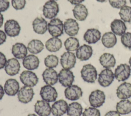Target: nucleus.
<instances>
[{"label":"nucleus","instance_id":"nucleus-1","mask_svg":"<svg viewBox=\"0 0 131 116\" xmlns=\"http://www.w3.org/2000/svg\"><path fill=\"white\" fill-rule=\"evenodd\" d=\"M81 77L88 83H93L97 78L98 73L96 68L91 64L83 65L80 71Z\"/></svg>","mask_w":131,"mask_h":116},{"label":"nucleus","instance_id":"nucleus-2","mask_svg":"<svg viewBox=\"0 0 131 116\" xmlns=\"http://www.w3.org/2000/svg\"><path fill=\"white\" fill-rule=\"evenodd\" d=\"M48 30L53 37H58L63 34V22L59 18L52 19L48 24Z\"/></svg>","mask_w":131,"mask_h":116},{"label":"nucleus","instance_id":"nucleus-3","mask_svg":"<svg viewBox=\"0 0 131 116\" xmlns=\"http://www.w3.org/2000/svg\"><path fill=\"white\" fill-rule=\"evenodd\" d=\"M59 11V5L56 1H47L43 6V15L45 18L49 19L54 18L58 14Z\"/></svg>","mask_w":131,"mask_h":116},{"label":"nucleus","instance_id":"nucleus-4","mask_svg":"<svg viewBox=\"0 0 131 116\" xmlns=\"http://www.w3.org/2000/svg\"><path fill=\"white\" fill-rule=\"evenodd\" d=\"M39 94L42 100L49 103L55 102L58 97V93L56 89L52 85L48 84L41 88Z\"/></svg>","mask_w":131,"mask_h":116},{"label":"nucleus","instance_id":"nucleus-5","mask_svg":"<svg viewBox=\"0 0 131 116\" xmlns=\"http://www.w3.org/2000/svg\"><path fill=\"white\" fill-rule=\"evenodd\" d=\"M105 98L104 92L97 89L91 93L89 97V101L92 107L98 108L102 106L104 103Z\"/></svg>","mask_w":131,"mask_h":116},{"label":"nucleus","instance_id":"nucleus-6","mask_svg":"<svg viewBox=\"0 0 131 116\" xmlns=\"http://www.w3.org/2000/svg\"><path fill=\"white\" fill-rule=\"evenodd\" d=\"M19 79L25 86L31 88L35 86L38 82L37 76L31 70L23 71L20 74Z\"/></svg>","mask_w":131,"mask_h":116},{"label":"nucleus","instance_id":"nucleus-7","mask_svg":"<svg viewBox=\"0 0 131 116\" xmlns=\"http://www.w3.org/2000/svg\"><path fill=\"white\" fill-rule=\"evenodd\" d=\"M114 76L118 81H124L130 77L131 68L127 64H121L115 69Z\"/></svg>","mask_w":131,"mask_h":116},{"label":"nucleus","instance_id":"nucleus-8","mask_svg":"<svg viewBox=\"0 0 131 116\" xmlns=\"http://www.w3.org/2000/svg\"><path fill=\"white\" fill-rule=\"evenodd\" d=\"M115 78L114 73L110 69L102 70L98 74V82L102 87L109 86Z\"/></svg>","mask_w":131,"mask_h":116},{"label":"nucleus","instance_id":"nucleus-9","mask_svg":"<svg viewBox=\"0 0 131 116\" xmlns=\"http://www.w3.org/2000/svg\"><path fill=\"white\" fill-rule=\"evenodd\" d=\"M58 81L62 86L67 88L71 85L74 81L75 76L72 71L69 69H62L58 74Z\"/></svg>","mask_w":131,"mask_h":116},{"label":"nucleus","instance_id":"nucleus-10","mask_svg":"<svg viewBox=\"0 0 131 116\" xmlns=\"http://www.w3.org/2000/svg\"><path fill=\"white\" fill-rule=\"evenodd\" d=\"M60 64L63 69H71L76 63V56L74 53L71 51L64 52L60 56Z\"/></svg>","mask_w":131,"mask_h":116},{"label":"nucleus","instance_id":"nucleus-11","mask_svg":"<svg viewBox=\"0 0 131 116\" xmlns=\"http://www.w3.org/2000/svg\"><path fill=\"white\" fill-rule=\"evenodd\" d=\"M21 28L19 23L14 19L7 20L4 25L5 32L10 37H15L20 33Z\"/></svg>","mask_w":131,"mask_h":116},{"label":"nucleus","instance_id":"nucleus-12","mask_svg":"<svg viewBox=\"0 0 131 116\" xmlns=\"http://www.w3.org/2000/svg\"><path fill=\"white\" fill-rule=\"evenodd\" d=\"M64 94L67 99L70 101H76L82 97L83 92L79 86L72 84L65 89Z\"/></svg>","mask_w":131,"mask_h":116},{"label":"nucleus","instance_id":"nucleus-13","mask_svg":"<svg viewBox=\"0 0 131 116\" xmlns=\"http://www.w3.org/2000/svg\"><path fill=\"white\" fill-rule=\"evenodd\" d=\"M34 92L32 88L27 86H22L17 94L18 101L24 104L31 102L34 97Z\"/></svg>","mask_w":131,"mask_h":116},{"label":"nucleus","instance_id":"nucleus-14","mask_svg":"<svg viewBox=\"0 0 131 116\" xmlns=\"http://www.w3.org/2000/svg\"><path fill=\"white\" fill-rule=\"evenodd\" d=\"M34 111L39 116H49L51 107L49 103L45 100H37L34 105Z\"/></svg>","mask_w":131,"mask_h":116},{"label":"nucleus","instance_id":"nucleus-15","mask_svg":"<svg viewBox=\"0 0 131 116\" xmlns=\"http://www.w3.org/2000/svg\"><path fill=\"white\" fill-rule=\"evenodd\" d=\"M5 93L9 96H14L18 92L20 88L18 81L14 78L7 79L4 84Z\"/></svg>","mask_w":131,"mask_h":116},{"label":"nucleus","instance_id":"nucleus-16","mask_svg":"<svg viewBox=\"0 0 131 116\" xmlns=\"http://www.w3.org/2000/svg\"><path fill=\"white\" fill-rule=\"evenodd\" d=\"M68 104L63 99L55 101L51 106V113L53 116H62L67 112Z\"/></svg>","mask_w":131,"mask_h":116},{"label":"nucleus","instance_id":"nucleus-17","mask_svg":"<svg viewBox=\"0 0 131 116\" xmlns=\"http://www.w3.org/2000/svg\"><path fill=\"white\" fill-rule=\"evenodd\" d=\"M20 65L18 60L15 57L8 59L4 67L7 74L9 76L17 75L20 70Z\"/></svg>","mask_w":131,"mask_h":116},{"label":"nucleus","instance_id":"nucleus-18","mask_svg":"<svg viewBox=\"0 0 131 116\" xmlns=\"http://www.w3.org/2000/svg\"><path fill=\"white\" fill-rule=\"evenodd\" d=\"M64 31L68 36L73 37L78 34L79 26L76 20L72 18L67 19L63 23Z\"/></svg>","mask_w":131,"mask_h":116},{"label":"nucleus","instance_id":"nucleus-19","mask_svg":"<svg viewBox=\"0 0 131 116\" xmlns=\"http://www.w3.org/2000/svg\"><path fill=\"white\" fill-rule=\"evenodd\" d=\"M101 38V32L99 30L95 28L88 29L83 35L84 40L89 44L96 43Z\"/></svg>","mask_w":131,"mask_h":116},{"label":"nucleus","instance_id":"nucleus-20","mask_svg":"<svg viewBox=\"0 0 131 116\" xmlns=\"http://www.w3.org/2000/svg\"><path fill=\"white\" fill-rule=\"evenodd\" d=\"M93 48L91 46L83 44L78 47L76 51V57L81 61L89 60L93 54Z\"/></svg>","mask_w":131,"mask_h":116},{"label":"nucleus","instance_id":"nucleus-21","mask_svg":"<svg viewBox=\"0 0 131 116\" xmlns=\"http://www.w3.org/2000/svg\"><path fill=\"white\" fill-rule=\"evenodd\" d=\"M43 81L46 84L53 85L58 81V74L53 68H47L42 73Z\"/></svg>","mask_w":131,"mask_h":116},{"label":"nucleus","instance_id":"nucleus-22","mask_svg":"<svg viewBox=\"0 0 131 116\" xmlns=\"http://www.w3.org/2000/svg\"><path fill=\"white\" fill-rule=\"evenodd\" d=\"M48 22L42 17L38 16L32 22V26L35 33L39 34H44L48 30Z\"/></svg>","mask_w":131,"mask_h":116},{"label":"nucleus","instance_id":"nucleus-23","mask_svg":"<svg viewBox=\"0 0 131 116\" xmlns=\"http://www.w3.org/2000/svg\"><path fill=\"white\" fill-rule=\"evenodd\" d=\"M117 97L121 100L128 99L131 97V83L124 82L121 83L116 90Z\"/></svg>","mask_w":131,"mask_h":116},{"label":"nucleus","instance_id":"nucleus-24","mask_svg":"<svg viewBox=\"0 0 131 116\" xmlns=\"http://www.w3.org/2000/svg\"><path fill=\"white\" fill-rule=\"evenodd\" d=\"M39 60L34 54L27 55L23 60V65L28 70H34L37 69L39 65Z\"/></svg>","mask_w":131,"mask_h":116},{"label":"nucleus","instance_id":"nucleus-25","mask_svg":"<svg viewBox=\"0 0 131 116\" xmlns=\"http://www.w3.org/2000/svg\"><path fill=\"white\" fill-rule=\"evenodd\" d=\"M111 30L115 35L121 36L126 32L127 27L125 22L119 19H115L110 24Z\"/></svg>","mask_w":131,"mask_h":116},{"label":"nucleus","instance_id":"nucleus-26","mask_svg":"<svg viewBox=\"0 0 131 116\" xmlns=\"http://www.w3.org/2000/svg\"><path fill=\"white\" fill-rule=\"evenodd\" d=\"M11 52L15 58L17 59H23L27 55V47L22 43H16L12 45Z\"/></svg>","mask_w":131,"mask_h":116},{"label":"nucleus","instance_id":"nucleus-27","mask_svg":"<svg viewBox=\"0 0 131 116\" xmlns=\"http://www.w3.org/2000/svg\"><path fill=\"white\" fill-rule=\"evenodd\" d=\"M99 61L101 65L106 69L113 68L116 65V59L114 55L108 52H105L101 54L99 57Z\"/></svg>","mask_w":131,"mask_h":116},{"label":"nucleus","instance_id":"nucleus-28","mask_svg":"<svg viewBox=\"0 0 131 116\" xmlns=\"http://www.w3.org/2000/svg\"><path fill=\"white\" fill-rule=\"evenodd\" d=\"M74 17L78 21H84L88 16V10L86 6L82 4L75 6L72 10Z\"/></svg>","mask_w":131,"mask_h":116},{"label":"nucleus","instance_id":"nucleus-29","mask_svg":"<svg viewBox=\"0 0 131 116\" xmlns=\"http://www.w3.org/2000/svg\"><path fill=\"white\" fill-rule=\"evenodd\" d=\"M117 42L116 35L112 32L104 33L101 37V42L103 45L107 48H111L115 46Z\"/></svg>","mask_w":131,"mask_h":116},{"label":"nucleus","instance_id":"nucleus-30","mask_svg":"<svg viewBox=\"0 0 131 116\" xmlns=\"http://www.w3.org/2000/svg\"><path fill=\"white\" fill-rule=\"evenodd\" d=\"M61 40L57 37H52L49 39L45 43V46L47 50L51 52L59 51L62 47Z\"/></svg>","mask_w":131,"mask_h":116},{"label":"nucleus","instance_id":"nucleus-31","mask_svg":"<svg viewBox=\"0 0 131 116\" xmlns=\"http://www.w3.org/2000/svg\"><path fill=\"white\" fill-rule=\"evenodd\" d=\"M116 109L120 114H129L131 112V101L127 99L121 100L117 103Z\"/></svg>","mask_w":131,"mask_h":116},{"label":"nucleus","instance_id":"nucleus-32","mask_svg":"<svg viewBox=\"0 0 131 116\" xmlns=\"http://www.w3.org/2000/svg\"><path fill=\"white\" fill-rule=\"evenodd\" d=\"M44 48L43 43L39 40L33 39L31 40L28 44V50L33 54H36L40 52Z\"/></svg>","mask_w":131,"mask_h":116},{"label":"nucleus","instance_id":"nucleus-33","mask_svg":"<svg viewBox=\"0 0 131 116\" xmlns=\"http://www.w3.org/2000/svg\"><path fill=\"white\" fill-rule=\"evenodd\" d=\"M82 110L83 108L79 103L73 102L68 104L66 113L68 116H81Z\"/></svg>","mask_w":131,"mask_h":116},{"label":"nucleus","instance_id":"nucleus-34","mask_svg":"<svg viewBox=\"0 0 131 116\" xmlns=\"http://www.w3.org/2000/svg\"><path fill=\"white\" fill-rule=\"evenodd\" d=\"M64 46L67 51L73 52L76 51L79 46L78 39L74 37L68 38L64 42Z\"/></svg>","mask_w":131,"mask_h":116},{"label":"nucleus","instance_id":"nucleus-35","mask_svg":"<svg viewBox=\"0 0 131 116\" xmlns=\"http://www.w3.org/2000/svg\"><path fill=\"white\" fill-rule=\"evenodd\" d=\"M119 15L122 20L124 22L129 23L131 22V7L124 6L120 9Z\"/></svg>","mask_w":131,"mask_h":116},{"label":"nucleus","instance_id":"nucleus-36","mask_svg":"<svg viewBox=\"0 0 131 116\" xmlns=\"http://www.w3.org/2000/svg\"><path fill=\"white\" fill-rule=\"evenodd\" d=\"M44 63L47 68H54L58 66L59 59L55 55L49 54L45 58Z\"/></svg>","mask_w":131,"mask_h":116},{"label":"nucleus","instance_id":"nucleus-37","mask_svg":"<svg viewBox=\"0 0 131 116\" xmlns=\"http://www.w3.org/2000/svg\"><path fill=\"white\" fill-rule=\"evenodd\" d=\"M121 42L126 48L131 49V32H125L121 36Z\"/></svg>","mask_w":131,"mask_h":116},{"label":"nucleus","instance_id":"nucleus-38","mask_svg":"<svg viewBox=\"0 0 131 116\" xmlns=\"http://www.w3.org/2000/svg\"><path fill=\"white\" fill-rule=\"evenodd\" d=\"M82 116H101L100 110L94 107H89L84 109Z\"/></svg>","mask_w":131,"mask_h":116},{"label":"nucleus","instance_id":"nucleus-39","mask_svg":"<svg viewBox=\"0 0 131 116\" xmlns=\"http://www.w3.org/2000/svg\"><path fill=\"white\" fill-rule=\"evenodd\" d=\"M26 4V0H11L12 7L16 10L24 9Z\"/></svg>","mask_w":131,"mask_h":116},{"label":"nucleus","instance_id":"nucleus-40","mask_svg":"<svg viewBox=\"0 0 131 116\" xmlns=\"http://www.w3.org/2000/svg\"><path fill=\"white\" fill-rule=\"evenodd\" d=\"M108 2L110 5L116 9H121L126 4V0H108Z\"/></svg>","mask_w":131,"mask_h":116},{"label":"nucleus","instance_id":"nucleus-41","mask_svg":"<svg viewBox=\"0 0 131 116\" xmlns=\"http://www.w3.org/2000/svg\"><path fill=\"white\" fill-rule=\"evenodd\" d=\"M10 6L8 0H0V12H4L7 10Z\"/></svg>","mask_w":131,"mask_h":116},{"label":"nucleus","instance_id":"nucleus-42","mask_svg":"<svg viewBox=\"0 0 131 116\" xmlns=\"http://www.w3.org/2000/svg\"><path fill=\"white\" fill-rule=\"evenodd\" d=\"M7 60L5 55L0 51V69L4 68Z\"/></svg>","mask_w":131,"mask_h":116},{"label":"nucleus","instance_id":"nucleus-43","mask_svg":"<svg viewBox=\"0 0 131 116\" xmlns=\"http://www.w3.org/2000/svg\"><path fill=\"white\" fill-rule=\"evenodd\" d=\"M7 39V36L5 32L0 30V45L4 44Z\"/></svg>","mask_w":131,"mask_h":116},{"label":"nucleus","instance_id":"nucleus-44","mask_svg":"<svg viewBox=\"0 0 131 116\" xmlns=\"http://www.w3.org/2000/svg\"><path fill=\"white\" fill-rule=\"evenodd\" d=\"M104 116H121L120 114L118 113L117 111L110 110L107 112Z\"/></svg>","mask_w":131,"mask_h":116},{"label":"nucleus","instance_id":"nucleus-45","mask_svg":"<svg viewBox=\"0 0 131 116\" xmlns=\"http://www.w3.org/2000/svg\"><path fill=\"white\" fill-rule=\"evenodd\" d=\"M69 2H70L72 5H76L77 4H81L84 1V0H68Z\"/></svg>","mask_w":131,"mask_h":116},{"label":"nucleus","instance_id":"nucleus-46","mask_svg":"<svg viewBox=\"0 0 131 116\" xmlns=\"http://www.w3.org/2000/svg\"><path fill=\"white\" fill-rule=\"evenodd\" d=\"M4 94H5V91H4V88L1 84H0V100L3 99L4 96Z\"/></svg>","mask_w":131,"mask_h":116},{"label":"nucleus","instance_id":"nucleus-47","mask_svg":"<svg viewBox=\"0 0 131 116\" xmlns=\"http://www.w3.org/2000/svg\"><path fill=\"white\" fill-rule=\"evenodd\" d=\"M4 22V17L3 14L0 12V28L2 26Z\"/></svg>","mask_w":131,"mask_h":116},{"label":"nucleus","instance_id":"nucleus-48","mask_svg":"<svg viewBox=\"0 0 131 116\" xmlns=\"http://www.w3.org/2000/svg\"><path fill=\"white\" fill-rule=\"evenodd\" d=\"M27 116H37V115H36L35 113H30V114H28Z\"/></svg>","mask_w":131,"mask_h":116},{"label":"nucleus","instance_id":"nucleus-49","mask_svg":"<svg viewBox=\"0 0 131 116\" xmlns=\"http://www.w3.org/2000/svg\"><path fill=\"white\" fill-rule=\"evenodd\" d=\"M96 1L98 2H100V3H104L106 1V0H96Z\"/></svg>","mask_w":131,"mask_h":116},{"label":"nucleus","instance_id":"nucleus-50","mask_svg":"<svg viewBox=\"0 0 131 116\" xmlns=\"http://www.w3.org/2000/svg\"><path fill=\"white\" fill-rule=\"evenodd\" d=\"M128 63H129V66L131 68V56L129 57V61H128Z\"/></svg>","mask_w":131,"mask_h":116},{"label":"nucleus","instance_id":"nucleus-51","mask_svg":"<svg viewBox=\"0 0 131 116\" xmlns=\"http://www.w3.org/2000/svg\"><path fill=\"white\" fill-rule=\"evenodd\" d=\"M49 1H57V0H49Z\"/></svg>","mask_w":131,"mask_h":116},{"label":"nucleus","instance_id":"nucleus-52","mask_svg":"<svg viewBox=\"0 0 131 116\" xmlns=\"http://www.w3.org/2000/svg\"><path fill=\"white\" fill-rule=\"evenodd\" d=\"M129 2H130V3L131 4V0H129Z\"/></svg>","mask_w":131,"mask_h":116}]
</instances>
